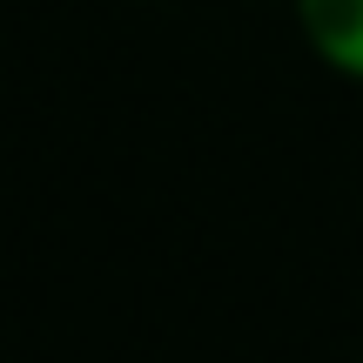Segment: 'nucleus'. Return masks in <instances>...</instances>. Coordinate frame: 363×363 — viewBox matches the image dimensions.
Segmentation results:
<instances>
[{
  "instance_id": "nucleus-1",
  "label": "nucleus",
  "mask_w": 363,
  "mask_h": 363,
  "mask_svg": "<svg viewBox=\"0 0 363 363\" xmlns=\"http://www.w3.org/2000/svg\"><path fill=\"white\" fill-rule=\"evenodd\" d=\"M296 21L337 74L363 81V0H296Z\"/></svg>"
}]
</instances>
